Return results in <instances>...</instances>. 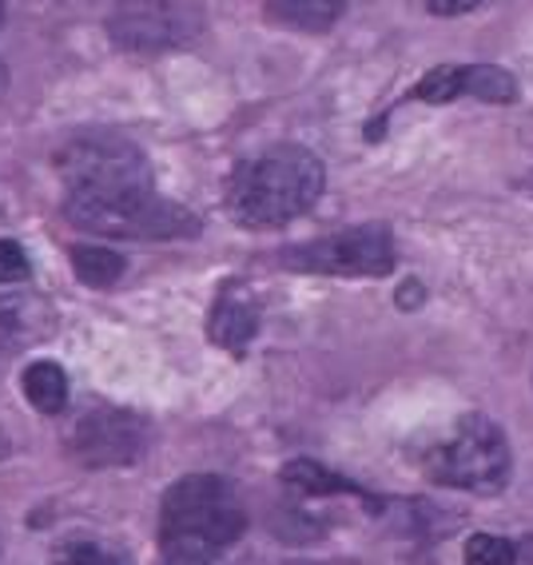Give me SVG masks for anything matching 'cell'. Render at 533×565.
Returning a JSON list of instances; mask_svg holds the SVG:
<instances>
[{
    "mask_svg": "<svg viewBox=\"0 0 533 565\" xmlns=\"http://www.w3.org/2000/svg\"><path fill=\"white\" fill-rule=\"evenodd\" d=\"M322 160L299 143H279L243 160L227 180V212L243 227H287L322 195Z\"/></svg>",
    "mask_w": 533,
    "mask_h": 565,
    "instance_id": "1",
    "label": "cell"
},
{
    "mask_svg": "<svg viewBox=\"0 0 533 565\" xmlns=\"http://www.w3.org/2000/svg\"><path fill=\"white\" fill-rule=\"evenodd\" d=\"M247 530L243 502L235 486L215 475H188L163 494L160 534L168 550H195L212 557L215 550L232 545Z\"/></svg>",
    "mask_w": 533,
    "mask_h": 565,
    "instance_id": "2",
    "label": "cell"
},
{
    "mask_svg": "<svg viewBox=\"0 0 533 565\" xmlns=\"http://www.w3.org/2000/svg\"><path fill=\"white\" fill-rule=\"evenodd\" d=\"M68 223L92 235H116V239H180L200 232L188 207L163 200L156 188H131V192H68L64 200Z\"/></svg>",
    "mask_w": 533,
    "mask_h": 565,
    "instance_id": "3",
    "label": "cell"
},
{
    "mask_svg": "<svg viewBox=\"0 0 533 565\" xmlns=\"http://www.w3.org/2000/svg\"><path fill=\"white\" fill-rule=\"evenodd\" d=\"M510 443L505 430L486 414H466L454 423V430L434 446L426 458V475L450 490L470 494H498L510 482Z\"/></svg>",
    "mask_w": 533,
    "mask_h": 565,
    "instance_id": "4",
    "label": "cell"
},
{
    "mask_svg": "<svg viewBox=\"0 0 533 565\" xmlns=\"http://www.w3.org/2000/svg\"><path fill=\"white\" fill-rule=\"evenodd\" d=\"M56 172H61L68 192H131V188H151L148 156L124 136H76L56 152Z\"/></svg>",
    "mask_w": 533,
    "mask_h": 565,
    "instance_id": "5",
    "label": "cell"
},
{
    "mask_svg": "<svg viewBox=\"0 0 533 565\" xmlns=\"http://www.w3.org/2000/svg\"><path fill=\"white\" fill-rule=\"evenodd\" d=\"M203 32V12L195 0H120L108 17V36L124 52H171L192 44Z\"/></svg>",
    "mask_w": 533,
    "mask_h": 565,
    "instance_id": "6",
    "label": "cell"
},
{
    "mask_svg": "<svg viewBox=\"0 0 533 565\" xmlns=\"http://www.w3.org/2000/svg\"><path fill=\"white\" fill-rule=\"evenodd\" d=\"M279 259L287 263L291 271L379 279V275L394 271V239L383 223H363V227H347V232H334V235H327V239L287 247Z\"/></svg>",
    "mask_w": 533,
    "mask_h": 565,
    "instance_id": "7",
    "label": "cell"
},
{
    "mask_svg": "<svg viewBox=\"0 0 533 565\" xmlns=\"http://www.w3.org/2000/svg\"><path fill=\"white\" fill-rule=\"evenodd\" d=\"M68 450L88 466L136 462L143 458V423L124 411H92L68 430Z\"/></svg>",
    "mask_w": 533,
    "mask_h": 565,
    "instance_id": "8",
    "label": "cell"
},
{
    "mask_svg": "<svg viewBox=\"0 0 533 565\" xmlns=\"http://www.w3.org/2000/svg\"><path fill=\"white\" fill-rule=\"evenodd\" d=\"M259 331V307H255V295L243 287V282H227L223 295L215 299L212 311V339L223 351H247V343Z\"/></svg>",
    "mask_w": 533,
    "mask_h": 565,
    "instance_id": "9",
    "label": "cell"
},
{
    "mask_svg": "<svg viewBox=\"0 0 533 565\" xmlns=\"http://www.w3.org/2000/svg\"><path fill=\"white\" fill-rule=\"evenodd\" d=\"M49 323V307H41L36 299H0V354L36 343L41 334L52 331Z\"/></svg>",
    "mask_w": 533,
    "mask_h": 565,
    "instance_id": "10",
    "label": "cell"
},
{
    "mask_svg": "<svg viewBox=\"0 0 533 565\" xmlns=\"http://www.w3.org/2000/svg\"><path fill=\"white\" fill-rule=\"evenodd\" d=\"M347 0H267V21L291 32H331Z\"/></svg>",
    "mask_w": 533,
    "mask_h": 565,
    "instance_id": "11",
    "label": "cell"
},
{
    "mask_svg": "<svg viewBox=\"0 0 533 565\" xmlns=\"http://www.w3.org/2000/svg\"><path fill=\"white\" fill-rule=\"evenodd\" d=\"M24 398L41 414H61L68 406V379L56 363H32L24 366Z\"/></svg>",
    "mask_w": 533,
    "mask_h": 565,
    "instance_id": "12",
    "label": "cell"
},
{
    "mask_svg": "<svg viewBox=\"0 0 533 565\" xmlns=\"http://www.w3.org/2000/svg\"><path fill=\"white\" fill-rule=\"evenodd\" d=\"M466 96V64H438L406 92V100H423V104H450Z\"/></svg>",
    "mask_w": 533,
    "mask_h": 565,
    "instance_id": "13",
    "label": "cell"
},
{
    "mask_svg": "<svg viewBox=\"0 0 533 565\" xmlns=\"http://www.w3.org/2000/svg\"><path fill=\"white\" fill-rule=\"evenodd\" d=\"M283 482L302 490V494H359V498H366L354 482L331 475V470H322L319 462H307V458L287 466V470H283Z\"/></svg>",
    "mask_w": 533,
    "mask_h": 565,
    "instance_id": "14",
    "label": "cell"
},
{
    "mask_svg": "<svg viewBox=\"0 0 533 565\" xmlns=\"http://www.w3.org/2000/svg\"><path fill=\"white\" fill-rule=\"evenodd\" d=\"M72 271L81 282L100 291V287H111L124 275V259L116 252H108V247H76L72 252Z\"/></svg>",
    "mask_w": 533,
    "mask_h": 565,
    "instance_id": "15",
    "label": "cell"
},
{
    "mask_svg": "<svg viewBox=\"0 0 533 565\" xmlns=\"http://www.w3.org/2000/svg\"><path fill=\"white\" fill-rule=\"evenodd\" d=\"M466 565H518V545L493 534H473L462 550Z\"/></svg>",
    "mask_w": 533,
    "mask_h": 565,
    "instance_id": "16",
    "label": "cell"
},
{
    "mask_svg": "<svg viewBox=\"0 0 533 565\" xmlns=\"http://www.w3.org/2000/svg\"><path fill=\"white\" fill-rule=\"evenodd\" d=\"M61 565H124V557L108 545L96 542H72L61 550Z\"/></svg>",
    "mask_w": 533,
    "mask_h": 565,
    "instance_id": "17",
    "label": "cell"
},
{
    "mask_svg": "<svg viewBox=\"0 0 533 565\" xmlns=\"http://www.w3.org/2000/svg\"><path fill=\"white\" fill-rule=\"evenodd\" d=\"M24 279H29V255H24V247L12 239H0V287Z\"/></svg>",
    "mask_w": 533,
    "mask_h": 565,
    "instance_id": "18",
    "label": "cell"
},
{
    "mask_svg": "<svg viewBox=\"0 0 533 565\" xmlns=\"http://www.w3.org/2000/svg\"><path fill=\"white\" fill-rule=\"evenodd\" d=\"M482 0H426V9L434 17H462V12H473Z\"/></svg>",
    "mask_w": 533,
    "mask_h": 565,
    "instance_id": "19",
    "label": "cell"
},
{
    "mask_svg": "<svg viewBox=\"0 0 533 565\" xmlns=\"http://www.w3.org/2000/svg\"><path fill=\"white\" fill-rule=\"evenodd\" d=\"M160 565H207V554H195V550H168Z\"/></svg>",
    "mask_w": 533,
    "mask_h": 565,
    "instance_id": "20",
    "label": "cell"
},
{
    "mask_svg": "<svg viewBox=\"0 0 533 565\" xmlns=\"http://www.w3.org/2000/svg\"><path fill=\"white\" fill-rule=\"evenodd\" d=\"M4 88H9V72H4V64H0V96H4Z\"/></svg>",
    "mask_w": 533,
    "mask_h": 565,
    "instance_id": "21",
    "label": "cell"
},
{
    "mask_svg": "<svg viewBox=\"0 0 533 565\" xmlns=\"http://www.w3.org/2000/svg\"><path fill=\"white\" fill-rule=\"evenodd\" d=\"M0 21H4V0H0Z\"/></svg>",
    "mask_w": 533,
    "mask_h": 565,
    "instance_id": "22",
    "label": "cell"
},
{
    "mask_svg": "<svg viewBox=\"0 0 533 565\" xmlns=\"http://www.w3.org/2000/svg\"><path fill=\"white\" fill-rule=\"evenodd\" d=\"M291 565H311V562H291Z\"/></svg>",
    "mask_w": 533,
    "mask_h": 565,
    "instance_id": "23",
    "label": "cell"
}]
</instances>
